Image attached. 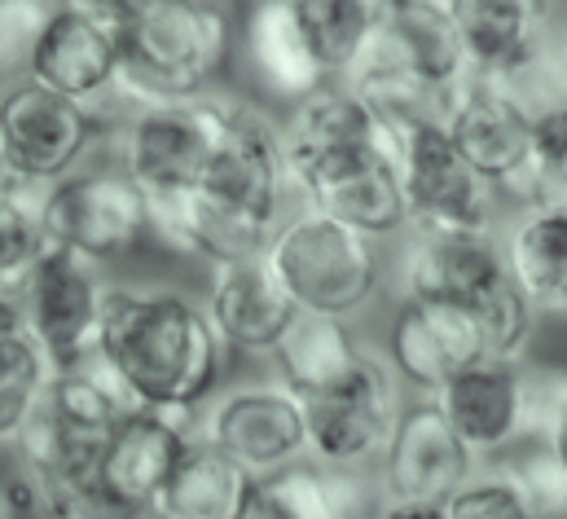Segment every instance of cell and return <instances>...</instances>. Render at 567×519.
<instances>
[{"instance_id":"13","label":"cell","mask_w":567,"mask_h":519,"mask_svg":"<svg viewBox=\"0 0 567 519\" xmlns=\"http://www.w3.org/2000/svg\"><path fill=\"white\" fill-rule=\"evenodd\" d=\"M0 132L27 185L49 190L84 167L106 124H102V111L58 98L18 75V84L0 93Z\"/></svg>"},{"instance_id":"7","label":"cell","mask_w":567,"mask_h":519,"mask_svg":"<svg viewBox=\"0 0 567 519\" xmlns=\"http://www.w3.org/2000/svg\"><path fill=\"white\" fill-rule=\"evenodd\" d=\"M40 216L53 247H66L102 268L154 243L145 194L115 163L80 167L66 181L40 190Z\"/></svg>"},{"instance_id":"1","label":"cell","mask_w":567,"mask_h":519,"mask_svg":"<svg viewBox=\"0 0 567 519\" xmlns=\"http://www.w3.org/2000/svg\"><path fill=\"white\" fill-rule=\"evenodd\" d=\"M290 172L278 120L234 93H220V136L198 190L181 203L150 207V238L176 256L212 264L260 256L282 225Z\"/></svg>"},{"instance_id":"28","label":"cell","mask_w":567,"mask_h":519,"mask_svg":"<svg viewBox=\"0 0 567 519\" xmlns=\"http://www.w3.org/2000/svg\"><path fill=\"white\" fill-rule=\"evenodd\" d=\"M352 93L365 102V111L374 115L383 145L410 136L419 129H444L449 120V106H453V93L457 84H435L423 75H410V71H392V67H357L348 75Z\"/></svg>"},{"instance_id":"30","label":"cell","mask_w":567,"mask_h":519,"mask_svg":"<svg viewBox=\"0 0 567 519\" xmlns=\"http://www.w3.org/2000/svg\"><path fill=\"white\" fill-rule=\"evenodd\" d=\"M374 4L379 0H290L308 49L330 80H348L361 67L370 49Z\"/></svg>"},{"instance_id":"11","label":"cell","mask_w":567,"mask_h":519,"mask_svg":"<svg viewBox=\"0 0 567 519\" xmlns=\"http://www.w3.org/2000/svg\"><path fill=\"white\" fill-rule=\"evenodd\" d=\"M106 268L75 256L66 247H49L35 264L31 282L22 286V317L40 353L53 370H75L97 357V330L106 313Z\"/></svg>"},{"instance_id":"42","label":"cell","mask_w":567,"mask_h":519,"mask_svg":"<svg viewBox=\"0 0 567 519\" xmlns=\"http://www.w3.org/2000/svg\"><path fill=\"white\" fill-rule=\"evenodd\" d=\"M564 22H567V18H564Z\"/></svg>"},{"instance_id":"34","label":"cell","mask_w":567,"mask_h":519,"mask_svg":"<svg viewBox=\"0 0 567 519\" xmlns=\"http://www.w3.org/2000/svg\"><path fill=\"white\" fill-rule=\"evenodd\" d=\"M533 167L546 194H567V102L533 115Z\"/></svg>"},{"instance_id":"31","label":"cell","mask_w":567,"mask_h":519,"mask_svg":"<svg viewBox=\"0 0 567 519\" xmlns=\"http://www.w3.org/2000/svg\"><path fill=\"white\" fill-rule=\"evenodd\" d=\"M53 243L44 234L40 216V190H22L13 199H0V295H22L35 264Z\"/></svg>"},{"instance_id":"35","label":"cell","mask_w":567,"mask_h":519,"mask_svg":"<svg viewBox=\"0 0 567 519\" xmlns=\"http://www.w3.org/2000/svg\"><path fill=\"white\" fill-rule=\"evenodd\" d=\"M62 4H71V9H80V13L97 18V22L115 27V31H124V27L142 13L150 0H62Z\"/></svg>"},{"instance_id":"6","label":"cell","mask_w":567,"mask_h":519,"mask_svg":"<svg viewBox=\"0 0 567 519\" xmlns=\"http://www.w3.org/2000/svg\"><path fill=\"white\" fill-rule=\"evenodd\" d=\"M396 159L410 234H497L502 199L497 190L457 154L444 129H419L388 145Z\"/></svg>"},{"instance_id":"3","label":"cell","mask_w":567,"mask_h":519,"mask_svg":"<svg viewBox=\"0 0 567 519\" xmlns=\"http://www.w3.org/2000/svg\"><path fill=\"white\" fill-rule=\"evenodd\" d=\"M238 22L216 0H150L120 31V75L111 102L128 111L203 102L216 93Z\"/></svg>"},{"instance_id":"16","label":"cell","mask_w":567,"mask_h":519,"mask_svg":"<svg viewBox=\"0 0 567 519\" xmlns=\"http://www.w3.org/2000/svg\"><path fill=\"white\" fill-rule=\"evenodd\" d=\"M194 436H198V414L128 409L102 454V471H97L102 493L128 519H150Z\"/></svg>"},{"instance_id":"40","label":"cell","mask_w":567,"mask_h":519,"mask_svg":"<svg viewBox=\"0 0 567 519\" xmlns=\"http://www.w3.org/2000/svg\"><path fill=\"white\" fill-rule=\"evenodd\" d=\"M0 519H13L9 516V507H4V493H0Z\"/></svg>"},{"instance_id":"9","label":"cell","mask_w":567,"mask_h":519,"mask_svg":"<svg viewBox=\"0 0 567 519\" xmlns=\"http://www.w3.org/2000/svg\"><path fill=\"white\" fill-rule=\"evenodd\" d=\"M444 132L506 207L546 199V185L533 167V115L497 80L466 75L453 93Z\"/></svg>"},{"instance_id":"21","label":"cell","mask_w":567,"mask_h":519,"mask_svg":"<svg viewBox=\"0 0 567 519\" xmlns=\"http://www.w3.org/2000/svg\"><path fill=\"white\" fill-rule=\"evenodd\" d=\"M440 414L449 418L453 436L475 458H497L511 445L528 440V391L524 366L506 362H480L466 375H457L440 396H431Z\"/></svg>"},{"instance_id":"23","label":"cell","mask_w":567,"mask_h":519,"mask_svg":"<svg viewBox=\"0 0 567 519\" xmlns=\"http://www.w3.org/2000/svg\"><path fill=\"white\" fill-rule=\"evenodd\" d=\"M238 49H243L256 84L282 106L330 84V75L321 71V62L312 58V49L299 31L290 0H251L238 18Z\"/></svg>"},{"instance_id":"39","label":"cell","mask_w":567,"mask_h":519,"mask_svg":"<svg viewBox=\"0 0 567 519\" xmlns=\"http://www.w3.org/2000/svg\"><path fill=\"white\" fill-rule=\"evenodd\" d=\"M511 4H524V9H533V13H537V18H546V22H555V18L564 13V9H559L564 0H511Z\"/></svg>"},{"instance_id":"25","label":"cell","mask_w":567,"mask_h":519,"mask_svg":"<svg viewBox=\"0 0 567 519\" xmlns=\"http://www.w3.org/2000/svg\"><path fill=\"white\" fill-rule=\"evenodd\" d=\"M361 353L365 344L348 322L321 317V313H295V322L286 326V335L269 357L278 366V384H286L299 400H308L343 384L357 370Z\"/></svg>"},{"instance_id":"12","label":"cell","mask_w":567,"mask_h":519,"mask_svg":"<svg viewBox=\"0 0 567 519\" xmlns=\"http://www.w3.org/2000/svg\"><path fill=\"white\" fill-rule=\"evenodd\" d=\"M198 436L229 454L251 480L308 462L303 400L278 379L216 391V400L198 414Z\"/></svg>"},{"instance_id":"5","label":"cell","mask_w":567,"mask_h":519,"mask_svg":"<svg viewBox=\"0 0 567 519\" xmlns=\"http://www.w3.org/2000/svg\"><path fill=\"white\" fill-rule=\"evenodd\" d=\"M216 136L220 93L181 106L128 111L115 129V167L145 194V207H167L198 190Z\"/></svg>"},{"instance_id":"4","label":"cell","mask_w":567,"mask_h":519,"mask_svg":"<svg viewBox=\"0 0 567 519\" xmlns=\"http://www.w3.org/2000/svg\"><path fill=\"white\" fill-rule=\"evenodd\" d=\"M265 260L299 313H321L339 322L365 313L383 282L379 243L312 207H299L274 230Z\"/></svg>"},{"instance_id":"24","label":"cell","mask_w":567,"mask_h":519,"mask_svg":"<svg viewBox=\"0 0 567 519\" xmlns=\"http://www.w3.org/2000/svg\"><path fill=\"white\" fill-rule=\"evenodd\" d=\"M282 129V154H286V172L330 154V150H343V145H361V141H383L374 115L365 111V102L352 93L348 80H330L321 84L317 93L290 102L278 120Z\"/></svg>"},{"instance_id":"33","label":"cell","mask_w":567,"mask_h":519,"mask_svg":"<svg viewBox=\"0 0 567 519\" xmlns=\"http://www.w3.org/2000/svg\"><path fill=\"white\" fill-rule=\"evenodd\" d=\"M449 519H542L533 507V498L524 493V485L515 480V471L502 462L493 471H475L449 502H444Z\"/></svg>"},{"instance_id":"17","label":"cell","mask_w":567,"mask_h":519,"mask_svg":"<svg viewBox=\"0 0 567 519\" xmlns=\"http://www.w3.org/2000/svg\"><path fill=\"white\" fill-rule=\"evenodd\" d=\"M383 357H388L392 375L419 396H440L457 375L488 362L484 335H480V322L471 308L419 304V299H401Z\"/></svg>"},{"instance_id":"18","label":"cell","mask_w":567,"mask_h":519,"mask_svg":"<svg viewBox=\"0 0 567 519\" xmlns=\"http://www.w3.org/2000/svg\"><path fill=\"white\" fill-rule=\"evenodd\" d=\"M392 67L435 84H462L471 75L453 0H379L370 49L361 67Z\"/></svg>"},{"instance_id":"14","label":"cell","mask_w":567,"mask_h":519,"mask_svg":"<svg viewBox=\"0 0 567 519\" xmlns=\"http://www.w3.org/2000/svg\"><path fill=\"white\" fill-rule=\"evenodd\" d=\"M475 471L480 458L453 436L449 418L431 396H419L414 405L401 409L396 431L379 458L383 498L426 502V507H444Z\"/></svg>"},{"instance_id":"29","label":"cell","mask_w":567,"mask_h":519,"mask_svg":"<svg viewBox=\"0 0 567 519\" xmlns=\"http://www.w3.org/2000/svg\"><path fill=\"white\" fill-rule=\"evenodd\" d=\"M49 379L53 366L27 330L22 299L0 295V445H18L49 391Z\"/></svg>"},{"instance_id":"36","label":"cell","mask_w":567,"mask_h":519,"mask_svg":"<svg viewBox=\"0 0 567 519\" xmlns=\"http://www.w3.org/2000/svg\"><path fill=\"white\" fill-rule=\"evenodd\" d=\"M537 445H546V454H550V462L559 471V489H564V511H567V405L555 414V423L546 427V436Z\"/></svg>"},{"instance_id":"27","label":"cell","mask_w":567,"mask_h":519,"mask_svg":"<svg viewBox=\"0 0 567 519\" xmlns=\"http://www.w3.org/2000/svg\"><path fill=\"white\" fill-rule=\"evenodd\" d=\"M247 485H251V476L229 454H220L212 440L194 436L185 445L167 489L158 493L150 519H234Z\"/></svg>"},{"instance_id":"2","label":"cell","mask_w":567,"mask_h":519,"mask_svg":"<svg viewBox=\"0 0 567 519\" xmlns=\"http://www.w3.org/2000/svg\"><path fill=\"white\" fill-rule=\"evenodd\" d=\"M229 357L198 299L167 286H111L93 362L120 384L133 409L203 414Z\"/></svg>"},{"instance_id":"19","label":"cell","mask_w":567,"mask_h":519,"mask_svg":"<svg viewBox=\"0 0 567 519\" xmlns=\"http://www.w3.org/2000/svg\"><path fill=\"white\" fill-rule=\"evenodd\" d=\"M396 277L405 299L457 308H480L497 286L511 282L497 234H410Z\"/></svg>"},{"instance_id":"8","label":"cell","mask_w":567,"mask_h":519,"mask_svg":"<svg viewBox=\"0 0 567 519\" xmlns=\"http://www.w3.org/2000/svg\"><path fill=\"white\" fill-rule=\"evenodd\" d=\"M401 379L388 357L361 353L357 370L321 396L303 400L308 423V462L330 471H365L383 458L396 418H401Z\"/></svg>"},{"instance_id":"41","label":"cell","mask_w":567,"mask_h":519,"mask_svg":"<svg viewBox=\"0 0 567 519\" xmlns=\"http://www.w3.org/2000/svg\"><path fill=\"white\" fill-rule=\"evenodd\" d=\"M4 75H9V71H4V62H0V80H4Z\"/></svg>"},{"instance_id":"15","label":"cell","mask_w":567,"mask_h":519,"mask_svg":"<svg viewBox=\"0 0 567 519\" xmlns=\"http://www.w3.org/2000/svg\"><path fill=\"white\" fill-rule=\"evenodd\" d=\"M115 75H120V31L58 0L22 62V80L102 111L115 93Z\"/></svg>"},{"instance_id":"10","label":"cell","mask_w":567,"mask_h":519,"mask_svg":"<svg viewBox=\"0 0 567 519\" xmlns=\"http://www.w3.org/2000/svg\"><path fill=\"white\" fill-rule=\"evenodd\" d=\"M290 190L299 194L303 207L365 234L370 243H383V238H396L410 230L396 159L383 141L343 145V150H330V154L295 167Z\"/></svg>"},{"instance_id":"26","label":"cell","mask_w":567,"mask_h":519,"mask_svg":"<svg viewBox=\"0 0 567 519\" xmlns=\"http://www.w3.org/2000/svg\"><path fill=\"white\" fill-rule=\"evenodd\" d=\"M361 471H330L317 462H295L274 476H256L234 519H352Z\"/></svg>"},{"instance_id":"22","label":"cell","mask_w":567,"mask_h":519,"mask_svg":"<svg viewBox=\"0 0 567 519\" xmlns=\"http://www.w3.org/2000/svg\"><path fill=\"white\" fill-rule=\"evenodd\" d=\"M497 243L519 295L542 317H567V194L511 207Z\"/></svg>"},{"instance_id":"20","label":"cell","mask_w":567,"mask_h":519,"mask_svg":"<svg viewBox=\"0 0 567 519\" xmlns=\"http://www.w3.org/2000/svg\"><path fill=\"white\" fill-rule=\"evenodd\" d=\"M203 308H207L212 326L220 330L225 348L247 353V357H269L299 313L282 291L278 273L269 268L265 252L212 264Z\"/></svg>"},{"instance_id":"32","label":"cell","mask_w":567,"mask_h":519,"mask_svg":"<svg viewBox=\"0 0 567 519\" xmlns=\"http://www.w3.org/2000/svg\"><path fill=\"white\" fill-rule=\"evenodd\" d=\"M471 313H475V322H480L484 357H488V362H506V366H524V362H528L542 313L519 295L515 282L497 286V291H493L480 308H471Z\"/></svg>"},{"instance_id":"37","label":"cell","mask_w":567,"mask_h":519,"mask_svg":"<svg viewBox=\"0 0 567 519\" xmlns=\"http://www.w3.org/2000/svg\"><path fill=\"white\" fill-rule=\"evenodd\" d=\"M365 519H449L444 507H426V502H396V498H374V507L365 511Z\"/></svg>"},{"instance_id":"38","label":"cell","mask_w":567,"mask_h":519,"mask_svg":"<svg viewBox=\"0 0 567 519\" xmlns=\"http://www.w3.org/2000/svg\"><path fill=\"white\" fill-rule=\"evenodd\" d=\"M22 190H35V185H27V176L18 172V163H13L9 145H4V132H0V199H13Z\"/></svg>"}]
</instances>
